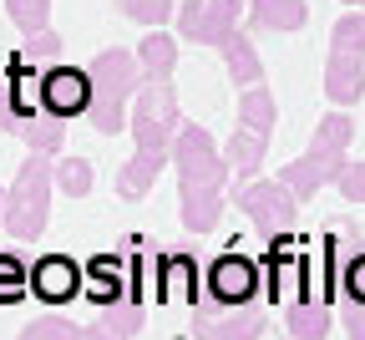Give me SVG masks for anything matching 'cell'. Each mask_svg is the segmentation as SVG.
<instances>
[{"mask_svg": "<svg viewBox=\"0 0 365 340\" xmlns=\"http://www.w3.org/2000/svg\"><path fill=\"white\" fill-rule=\"evenodd\" d=\"M274 96H269V86H244V96H239V127H249V132H274Z\"/></svg>", "mask_w": 365, "mask_h": 340, "instance_id": "44dd1931", "label": "cell"}, {"mask_svg": "<svg viewBox=\"0 0 365 340\" xmlns=\"http://www.w3.org/2000/svg\"><path fill=\"white\" fill-rule=\"evenodd\" d=\"M208 295H213V305H223V310H244V305H254V295L264 289V274H259V264L254 259H244V254H218L213 264H208Z\"/></svg>", "mask_w": 365, "mask_h": 340, "instance_id": "52a82bcc", "label": "cell"}, {"mask_svg": "<svg viewBox=\"0 0 365 340\" xmlns=\"http://www.w3.org/2000/svg\"><path fill=\"white\" fill-rule=\"evenodd\" d=\"M304 0H249V31H304Z\"/></svg>", "mask_w": 365, "mask_h": 340, "instance_id": "9a60e30c", "label": "cell"}, {"mask_svg": "<svg viewBox=\"0 0 365 340\" xmlns=\"http://www.w3.org/2000/svg\"><path fill=\"white\" fill-rule=\"evenodd\" d=\"M345 330H350V340H365V305H350V315H345Z\"/></svg>", "mask_w": 365, "mask_h": 340, "instance_id": "836d02e7", "label": "cell"}, {"mask_svg": "<svg viewBox=\"0 0 365 340\" xmlns=\"http://www.w3.org/2000/svg\"><path fill=\"white\" fill-rule=\"evenodd\" d=\"M117 11L132 16L137 26H168L173 21V0H117Z\"/></svg>", "mask_w": 365, "mask_h": 340, "instance_id": "4316f807", "label": "cell"}, {"mask_svg": "<svg viewBox=\"0 0 365 340\" xmlns=\"http://www.w3.org/2000/svg\"><path fill=\"white\" fill-rule=\"evenodd\" d=\"M269 330V320L264 315H198L193 320V335L198 340H259Z\"/></svg>", "mask_w": 365, "mask_h": 340, "instance_id": "e0dca14e", "label": "cell"}, {"mask_svg": "<svg viewBox=\"0 0 365 340\" xmlns=\"http://www.w3.org/2000/svg\"><path fill=\"white\" fill-rule=\"evenodd\" d=\"M86 81H91L86 122L97 127L102 137H117V132L127 127V102H132V91L143 86V66H137L132 51H122V46H107V51L91 56Z\"/></svg>", "mask_w": 365, "mask_h": 340, "instance_id": "6da1fadb", "label": "cell"}, {"mask_svg": "<svg viewBox=\"0 0 365 340\" xmlns=\"http://www.w3.org/2000/svg\"><path fill=\"white\" fill-rule=\"evenodd\" d=\"M0 132H11V137H21L31 153H41V158H51V153H61V142H66V122L61 117H46V112H26V117H6L0 122Z\"/></svg>", "mask_w": 365, "mask_h": 340, "instance_id": "7c38bea8", "label": "cell"}, {"mask_svg": "<svg viewBox=\"0 0 365 340\" xmlns=\"http://www.w3.org/2000/svg\"><path fill=\"white\" fill-rule=\"evenodd\" d=\"M228 199H234L239 214L254 219V229H259L264 239H284V234L294 229V219H299V199H294L279 178H244Z\"/></svg>", "mask_w": 365, "mask_h": 340, "instance_id": "5b68a950", "label": "cell"}, {"mask_svg": "<svg viewBox=\"0 0 365 340\" xmlns=\"http://www.w3.org/2000/svg\"><path fill=\"white\" fill-rule=\"evenodd\" d=\"M31 289V269L21 264V254H0V305H21Z\"/></svg>", "mask_w": 365, "mask_h": 340, "instance_id": "603a6c76", "label": "cell"}, {"mask_svg": "<svg viewBox=\"0 0 365 340\" xmlns=\"http://www.w3.org/2000/svg\"><path fill=\"white\" fill-rule=\"evenodd\" d=\"M46 219H51V158L31 153L21 163V173H16V188L6 193L0 224H6V234L16 239V244H26V239L46 234Z\"/></svg>", "mask_w": 365, "mask_h": 340, "instance_id": "3957f363", "label": "cell"}, {"mask_svg": "<svg viewBox=\"0 0 365 340\" xmlns=\"http://www.w3.org/2000/svg\"><path fill=\"white\" fill-rule=\"evenodd\" d=\"M330 46H340V51H365V11H345L330 26Z\"/></svg>", "mask_w": 365, "mask_h": 340, "instance_id": "484cf974", "label": "cell"}, {"mask_svg": "<svg viewBox=\"0 0 365 340\" xmlns=\"http://www.w3.org/2000/svg\"><path fill=\"white\" fill-rule=\"evenodd\" d=\"M36 102L46 117H81L86 102H91V81H86V66H41V81H36Z\"/></svg>", "mask_w": 365, "mask_h": 340, "instance_id": "8992f818", "label": "cell"}, {"mask_svg": "<svg viewBox=\"0 0 365 340\" xmlns=\"http://www.w3.org/2000/svg\"><path fill=\"white\" fill-rule=\"evenodd\" d=\"M350 142H355L350 112H325V117H319V127H314V137H309V153L294 158V163L279 173V183L294 193V199H309V193H319L325 183H335L340 168L350 163Z\"/></svg>", "mask_w": 365, "mask_h": 340, "instance_id": "7a4b0ae2", "label": "cell"}, {"mask_svg": "<svg viewBox=\"0 0 365 340\" xmlns=\"http://www.w3.org/2000/svg\"><path fill=\"white\" fill-rule=\"evenodd\" d=\"M21 340H76V320L66 315H41L21 330Z\"/></svg>", "mask_w": 365, "mask_h": 340, "instance_id": "f1b7e54d", "label": "cell"}, {"mask_svg": "<svg viewBox=\"0 0 365 340\" xmlns=\"http://www.w3.org/2000/svg\"><path fill=\"white\" fill-rule=\"evenodd\" d=\"M0 214H6V188H0Z\"/></svg>", "mask_w": 365, "mask_h": 340, "instance_id": "d590c367", "label": "cell"}, {"mask_svg": "<svg viewBox=\"0 0 365 340\" xmlns=\"http://www.w3.org/2000/svg\"><path fill=\"white\" fill-rule=\"evenodd\" d=\"M6 16L21 36H36L51 26V0H6Z\"/></svg>", "mask_w": 365, "mask_h": 340, "instance_id": "7402d4cb", "label": "cell"}, {"mask_svg": "<svg viewBox=\"0 0 365 340\" xmlns=\"http://www.w3.org/2000/svg\"><path fill=\"white\" fill-rule=\"evenodd\" d=\"M345 6H350V11H365V0H345Z\"/></svg>", "mask_w": 365, "mask_h": 340, "instance_id": "e575fe53", "label": "cell"}, {"mask_svg": "<svg viewBox=\"0 0 365 340\" xmlns=\"http://www.w3.org/2000/svg\"><path fill=\"white\" fill-rule=\"evenodd\" d=\"M91 183H97V168H91L86 158L66 153V158H56V163H51V188H61L66 199H86Z\"/></svg>", "mask_w": 365, "mask_h": 340, "instance_id": "d6986e66", "label": "cell"}, {"mask_svg": "<svg viewBox=\"0 0 365 340\" xmlns=\"http://www.w3.org/2000/svg\"><path fill=\"white\" fill-rule=\"evenodd\" d=\"M178 36L193 41V46H208V16H203V0H182L178 11Z\"/></svg>", "mask_w": 365, "mask_h": 340, "instance_id": "83f0119b", "label": "cell"}, {"mask_svg": "<svg viewBox=\"0 0 365 340\" xmlns=\"http://www.w3.org/2000/svg\"><path fill=\"white\" fill-rule=\"evenodd\" d=\"M203 16H208V46H218V36L228 26H239L244 0H203Z\"/></svg>", "mask_w": 365, "mask_h": 340, "instance_id": "d4e9b609", "label": "cell"}, {"mask_svg": "<svg viewBox=\"0 0 365 340\" xmlns=\"http://www.w3.org/2000/svg\"><path fill=\"white\" fill-rule=\"evenodd\" d=\"M97 320H102L112 335L132 340L137 330H143V320H148V315H143V305H132V300H117V305H102V315H97Z\"/></svg>", "mask_w": 365, "mask_h": 340, "instance_id": "cb8c5ba5", "label": "cell"}, {"mask_svg": "<svg viewBox=\"0 0 365 340\" xmlns=\"http://www.w3.org/2000/svg\"><path fill=\"white\" fill-rule=\"evenodd\" d=\"M289 335L294 340H325L330 335V305L325 300H294L289 305Z\"/></svg>", "mask_w": 365, "mask_h": 340, "instance_id": "ffe728a7", "label": "cell"}, {"mask_svg": "<svg viewBox=\"0 0 365 340\" xmlns=\"http://www.w3.org/2000/svg\"><path fill=\"white\" fill-rule=\"evenodd\" d=\"M335 188L345 193L350 204H365V163H345L340 178H335Z\"/></svg>", "mask_w": 365, "mask_h": 340, "instance_id": "1f68e13d", "label": "cell"}, {"mask_svg": "<svg viewBox=\"0 0 365 340\" xmlns=\"http://www.w3.org/2000/svg\"><path fill=\"white\" fill-rule=\"evenodd\" d=\"M76 340H122V335H112L102 320H91V325H76Z\"/></svg>", "mask_w": 365, "mask_h": 340, "instance_id": "d6a6232c", "label": "cell"}, {"mask_svg": "<svg viewBox=\"0 0 365 340\" xmlns=\"http://www.w3.org/2000/svg\"><path fill=\"white\" fill-rule=\"evenodd\" d=\"M56 51H61V36L46 26V31H36V36H26V61L36 66V61H56Z\"/></svg>", "mask_w": 365, "mask_h": 340, "instance_id": "4dcf8cb0", "label": "cell"}, {"mask_svg": "<svg viewBox=\"0 0 365 340\" xmlns=\"http://www.w3.org/2000/svg\"><path fill=\"white\" fill-rule=\"evenodd\" d=\"M148 295L153 300H168V305H193L198 300V264L188 254H158L153 269H148Z\"/></svg>", "mask_w": 365, "mask_h": 340, "instance_id": "ba28073f", "label": "cell"}, {"mask_svg": "<svg viewBox=\"0 0 365 340\" xmlns=\"http://www.w3.org/2000/svg\"><path fill=\"white\" fill-rule=\"evenodd\" d=\"M340 295L350 305H365V249L345 254V264H340Z\"/></svg>", "mask_w": 365, "mask_h": 340, "instance_id": "f546056e", "label": "cell"}, {"mask_svg": "<svg viewBox=\"0 0 365 340\" xmlns=\"http://www.w3.org/2000/svg\"><path fill=\"white\" fill-rule=\"evenodd\" d=\"M168 158L178 163V188H228V158L218 153V142L198 122H178Z\"/></svg>", "mask_w": 365, "mask_h": 340, "instance_id": "277c9868", "label": "cell"}, {"mask_svg": "<svg viewBox=\"0 0 365 340\" xmlns=\"http://www.w3.org/2000/svg\"><path fill=\"white\" fill-rule=\"evenodd\" d=\"M168 168V153H153V148H137L132 153V163L117 173V199L122 204H143L148 193H153V183H158V173Z\"/></svg>", "mask_w": 365, "mask_h": 340, "instance_id": "4fadbf2b", "label": "cell"}, {"mask_svg": "<svg viewBox=\"0 0 365 340\" xmlns=\"http://www.w3.org/2000/svg\"><path fill=\"white\" fill-rule=\"evenodd\" d=\"M81 289V264L66 259V254H41L31 264V295L46 300V305H66Z\"/></svg>", "mask_w": 365, "mask_h": 340, "instance_id": "9c48e42d", "label": "cell"}, {"mask_svg": "<svg viewBox=\"0 0 365 340\" xmlns=\"http://www.w3.org/2000/svg\"><path fill=\"white\" fill-rule=\"evenodd\" d=\"M325 96L335 107H355L365 96V51H340L330 46V61H325Z\"/></svg>", "mask_w": 365, "mask_h": 340, "instance_id": "30bf717a", "label": "cell"}, {"mask_svg": "<svg viewBox=\"0 0 365 340\" xmlns=\"http://www.w3.org/2000/svg\"><path fill=\"white\" fill-rule=\"evenodd\" d=\"M218 51H223V61H228V76H234L239 86H254V81L264 76V61H259V51H254L249 31L228 26V31L218 36Z\"/></svg>", "mask_w": 365, "mask_h": 340, "instance_id": "5bb4252c", "label": "cell"}, {"mask_svg": "<svg viewBox=\"0 0 365 340\" xmlns=\"http://www.w3.org/2000/svg\"><path fill=\"white\" fill-rule=\"evenodd\" d=\"M132 56H137V66H143V76H173V66H178V36L163 31V26H148L143 46H137Z\"/></svg>", "mask_w": 365, "mask_h": 340, "instance_id": "2e32d148", "label": "cell"}, {"mask_svg": "<svg viewBox=\"0 0 365 340\" xmlns=\"http://www.w3.org/2000/svg\"><path fill=\"white\" fill-rule=\"evenodd\" d=\"M264 153H269V132H249V127H239L234 137H228V168H234L239 178H259V168H264Z\"/></svg>", "mask_w": 365, "mask_h": 340, "instance_id": "ac0fdd59", "label": "cell"}, {"mask_svg": "<svg viewBox=\"0 0 365 340\" xmlns=\"http://www.w3.org/2000/svg\"><path fill=\"white\" fill-rule=\"evenodd\" d=\"M81 289H86V300L97 305V310L127 300V259L122 254H97V259L81 269Z\"/></svg>", "mask_w": 365, "mask_h": 340, "instance_id": "8fae6325", "label": "cell"}]
</instances>
